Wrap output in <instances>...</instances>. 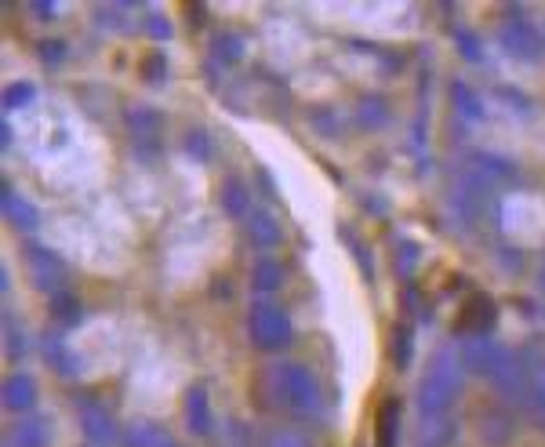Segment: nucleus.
Masks as SVG:
<instances>
[{"label":"nucleus","mask_w":545,"mask_h":447,"mask_svg":"<svg viewBox=\"0 0 545 447\" xmlns=\"http://www.w3.org/2000/svg\"><path fill=\"white\" fill-rule=\"evenodd\" d=\"M281 397L284 401H291L295 408H316V385H313V378H309V371H302V367H288L284 375H281Z\"/></svg>","instance_id":"nucleus-1"},{"label":"nucleus","mask_w":545,"mask_h":447,"mask_svg":"<svg viewBox=\"0 0 545 447\" xmlns=\"http://www.w3.org/2000/svg\"><path fill=\"white\" fill-rule=\"evenodd\" d=\"M251 331H255V339H258L265 350L288 342V320H284L277 309H258L255 320H251Z\"/></svg>","instance_id":"nucleus-2"},{"label":"nucleus","mask_w":545,"mask_h":447,"mask_svg":"<svg viewBox=\"0 0 545 447\" xmlns=\"http://www.w3.org/2000/svg\"><path fill=\"white\" fill-rule=\"evenodd\" d=\"M8 401H12L15 408H26V404L33 401V385H29L26 378H15V382L8 385Z\"/></svg>","instance_id":"nucleus-3"},{"label":"nucleus","mask_w":545,"mask_h":447,"mask_svg":"<svg viewBox=\"0 0 545 447\" xmlns=\"http://www.w3.org/2000/svg\"><path fill=\"white\" fill-rule=\"evenodd\" d=\"M277 281H281V269L272 266V262H265V266H258V273H255V284L262 288V291H269V288H277Z\"/></svg>","instance_id":"nucleus-4"},{"label":"nucleus","mask_w":545,"mask_h":447,"mask_svg":"<svg viewBox=\"0 0 545 447\" xmlns=\"http://www.w3.org/2000/svg\"><path fill=\"white\" fill-rule=\"evenodd\" d=\"M131 447H172V443L164 440L160 433H153V429H138V433L131 436Z\"/></svg>","instance_id":"nucleus-5"},{"label":"nucleus","mask_w":545,"mask_h":447,"mask_svg":"<svg viewBox=\"0 0 545 447\" xmlns=\"http://www.w3.org/2000/svg\"><path fill=\"white\" fill-rule=\"evenodd\" d=\"M189 418H193V426H197V429H204V426H207V404H204V393H200V389L193 393V408H189Z\"/></svg>","instance_id":"nucleus-6"},{"label":"nucleus","mask_w":545,"mask_h":447,"mask_svg":"<svg viewBox=\"0 0 545 447\" xmlns=\"http://www.w3.org/2000/svg\"><path fill=\"white\" fill-rule=\"evenodd\" d=\"M255 226H258V230H255V240H258V244H272V240L281 237V230H272L269 218H255Z\"/></svg>","instance_id":"nucleus-7"},{"label":"nucleus","mask_w":545,"mask_h":447,"mask_svg":"<svg viewBox=\"0 0 545 447\" xmlns=\"http://www.w3.org/2000/svg\"><path fill=\"white\" fill-rule=\"evenodd\" d=\"M40 440H44V436H40L37 429H19V436H15L19 447H40Z\"/></svg>","instance_id":"nucleus-8"},{"label":"nucleus","mask_w":545,"mask_h":447,"mask_svg":"<svg viewBox=\"0 0 545 447\" xmlns=\"http://www.w3.org/2000/svg\"><path fill=\"white\" fill-rule=\"evenodd\" d=\"M269 447H306L302 440H295V436H277V440H272Z\"/></svg>","instance_id":"nucleus-9"}]
</instances>
